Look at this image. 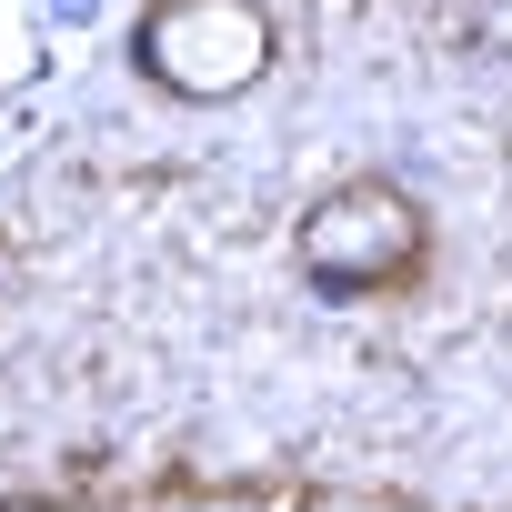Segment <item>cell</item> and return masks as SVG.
I'll return each mask as SVG.
<instances>
[{"instance_id":"cell-1","label":"cell","mask_w":512,"mask_h":512,"mask_svg":"<svg viewBox=\"0 0 512 512\" xmlns=\"http://www.w3.org/2000/svg\"><path fill=\"white\" fill-rule=\"evenodd\" d=\"M422 241H432V221H422V201L402 191V181H332L312 211H302V231H292V262H302V282L322 292V302H362V292H392V282H412L422 272Z\"/></svg>"},{"instance_id":"cell-4","label":"cell","mask_w":512,"mask_h":512,"mask_svg":"<svg viewBox=\"0 0 512 512\" xmlns=\"http://www.w3.org/2000/svg\"><path fill=\"white\" fill-rule=\"evenodd\" d=\"M21 512H31V502H21Z\"/></svg>"},{"instance_id":"cell-3","label":"cell","mask_w":512,"mask_h":512,"mask_svg":"<svg viewBox=\"0 0 512 512\" xmlns=\"http://www.w3.org/2000/svg\"><path fill=\"white\" fill-rule=\"evenodd\" d=\"M51 11H71V21H91V11H101V0H51Z\"/></svg>"},{"instance_id":"cell-2","label":"cell","mask_w":512,"mask_h":512,"mask_svg":"<svg viewBox=\"0 0 512 512\" xmlns=\"http://www.w3.org/2000/svg\"><path fill=\"white\" fill-rule=\"evenodd\" d=\"M131 71L171 101H231L272 71V11L262 0H151L131 21Z\"/></svg>"}]
</instances>
